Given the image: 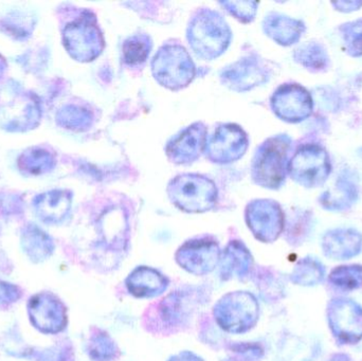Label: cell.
Returning a JSON list of instances; mask_svg holds the SVG:
<instances>
[{
	"instance_id": "cell-1",
	"label": "cell",
	"mask_w": 362,
	"mask_h": 361,
	"mask_svg": "<svg viewBox=\"0 0 362 361\" xmlns=\"http://www.w3.org/2000/svg\"><path fill=\"white\" fill-rule=\"evenodd\" d=\"M231 33L221 16L212 11L200 13L192 21L189 40L194 50L204 59L218 57L229 44Z\"/></svg>"
},
{
	"instance_id": "cell-2",
	"label": "cell",
	"mask_w": 362,
	"mask_h": 361,
	"mask_svg": "<svg viewBox=\"0 0 362 361\" xmlns=\"http://www.w3.org/2000/svg\"><path fill=\"white\" fill-rule=\"evenodd\" d=\"M172 201L187 212H204L216 201V188L208 178L198 175H181L169 186Z\"/></svg>"
},
{
	"instance_id": "cell-3",
	"label": "cell",
	"mask_w": 362,
	"mask_h": 361,
	"mask_svg": "<svg viewBox=\"0 0 362 361\" xmlns=\"http://www.w3.org/2000/svg\"><path fill=\"white\" fill-rule=\"evenodd\" d=\"M153 71L163 86L180 89L193 80L195 67L185 48L171 45L163 47L155 55Z\"/></svg>"
},
{
	"instance_id": "cell-4",
	"label": "cell",
	"mask_w": 362,
	"mask_h": 361,
	"mask_svg": "<svg viewBox=\"0 0 362 361\" xmlns=\"http://www.w3.org/2000/svg\"><path fill=\"white\" fill-rule=\"evenodd\" d=\"M64 44L72 57L91 61L103 48L101 33L90 17H81L64 30Z\"/></svg>"
},
{
	"instance_id": "cell-5",
	"label": "cell",
	"mask_w": 362,
	"mask_h": 361,
	"mask_svg": "<svg viewBox=\"0 0 362 361\" xmlns=\"http://www.w3.org/2000/svg\"><path fill=\"white\" fill-rule=\"evenodd\" d=\"M28 313L34 328L44 334H57L67 324L65 307L50 292L32 297L28 303Z\"/></svg>"
},
{
	"instance_id": "cell-6",
	"label": "cell",
	"mask_w": 362,
	"mask_h": 361,
	"mask_svg": "<svg viewBox=\"0 0 362 361\" xmlns=\"http://www.w3.org/2000/svg\"><path fill=\"white\" fill-rule=\"evenodd\" d=\"M248 140L244 131L235 125L219 127L209 143V156L216 162H230L240 158L247 148Z\"/></svg>"
},
{
	"instance_id": "cell-7",
	"label": "cell",
	"mask_w": 362,
	"mask_h": 361,
	"mask_svg": "<svg viewBox=\"0 0 362 361\" xmlns=\"http://www.w3.org/2000/svg\"><path fill=\"white\" fill-rule=\"evenodd\" d=\"M252 297L246 294L229 295L218 304L216 309L219 324L230 331L234 317L238 321V332L248 330L252 324L253 319L257 317V307Z\"/></svg>"
},
{
	"instance_id": "cell-8",
	"label": "cell",
	"mask_w": 362,
	"mask_h": 361,
	"mask_svg": "<svg viewBox=\"0 0 362 361\" xmlns=\"http://www.w3.org/2000/svg\"><path fill=\"white\" fill-rule=\"evenodd\" d=\"M218 249L214 243L192 241L178 252V261L183 268L192 273H208L216 264Z\"/></svg>"
},
{
	"instance_id": "cell-9",
	"label": "cell",
	"mask_w": 362,
	"mask_h": 361,
	"mask_svg": "<svg viewBox=\"0 0 362 361\" xmlns=\"http://www.w3.org/2000/svg\"><path fill=\"white\" fill-rule=\"evenodd\" d=\"M206 131L202 125L195 124L185 129L168 146V155L174 162L194 160L206 146Z\"/></svg>"
},
{
	"instance_id": "cell-10",
	"label": "cell",
	"mask_w": 362,
	"mask_h": 361,
	"mask_svg": "<svg viewBox=\"0 0 362 361\" xmlns=\"http://www.w3.org/2000/svg\"><path fill=\"white\" fill-rule=\"evenodd\" d=\"M71 195L67 191L53 190L36 197L34 209L38 218L47 224L61 223L69 213Z\"/></svg>"
},
{
	"instance_id": "cell-11",
	"label": "cell",
	"mask_w": 362,
	"mask_h": 361,
	"mask_svg": "<svg viewBox=\"0 0 362 361\" xmlns=\"http://www.w3.org/2000/svg\"><path fill=\"white\" fill-rule=\"evenodd\" d=\"M280 150L278 144L268 142L259 150L253 165V176L259 184L274 186L279 179Z\"/></svg>"
},
{
	"instance_id": "cell-12",
	"label": "cell",
	"mask_w": 362,
	"mask_h": 361,
	"mask_svg": "<svg viewBox=\"0 0 362 361\" xmlns=\"http://www.w3.org/2000/svg\"><path fill=\"white\" fill-rule=\"evenodd\" d=\"M21 246L23 251L35 263L48 259L54 249L51 237L35 225L25 227L21 235Z\"/></svg>"
},
{
	"instance_id": "cell-13",
	"label": "cell",
	"mask_w": 362,
	"mask_h": 361,
	"mask_svg": "<svg viewBox=\"0 0 362 361\" xmlns=\"http://www.w3.org/2000/svg\"><path fill=\"white\" fill-rule=\"evenodd\" d=\"M129 292L137 297H153L161 294L167 288L165 279L154 269H136L127 279Z\"/></svg>"
},
{
	"instance_id": "cell-14",
	"label": "cell",
	"mask_w": 362,
	"mask_h": 361,
	"mask_svg": "<svg viewBox=\"0 0 362 361\" xmlns=\"http://www.w3.org/2000/svg\"><path fill=\"white\" fill-rule=\"evenodd\" d=\"M54 165V156L45 148H29L18 159L19 170L28 175H42L50 172Z\"/></svg>"
},
{
	"instance_id": "cell-15",
	"label": "cell",
	"mask_w": 362,
	"mask_h": 361,
	"mask_svg": "<svg viewBox=\"0 0 362 361\" xmlns=\"http://www.w3.org/2000/svg\"><path fill=\"white\" fill-rule=\"evenodd\" d=\"M151 50V42L144 35H136L129 38L123 47L124 59L129 65L144 63Z\"/></svg>"
},
{
	"instance_id": "cell-16",
	"label": "cell",
	"mask_w": 362,
	"mask_h": 361,
	"mask_svg": "<svg viewBox=\"0 0 362 361\" xmlns=\"http://www.w3.org/2000/svg\"><path fill=\"white\" fill-rule=\"evenodd\" d=\"M255 76L253 71L252 61H245V63H240L238 65L234 66L231 70H228L226 72L225 76L230 84L233 88L248 89L253 86L257 81H255Z\"/></svg>"
},
{
	"instance_id": "cell-17",
	"label": "cell",
	"mask_w": 362,
	"mask_h": 361,
	"mask_svg": "<svg viewBox=\"0 0 362 361\" xmlns=\"http://www.w3.org/2000/svg\"><path fill=\"white\" fill-rule=\"evenodd\" d=\"M89 116L86 112L74 106H67L57 114V123L67 129H80L88 123Z\"/></svg>"
},
{
	"instance_id": "cell-18",
	"label": "cell",
	"mask_w": 362,
	"mask_h": 361,
	"mask_svg": "<svg viewBox=\"0 0 362 361\" xmlns=\"http://www.w3.org/2000/svg\"><path fill=\"white\" fill-rule=\"evenodd\" d=\"M2 25L11 35H14L16 38H25L31 33L33 23L29 21L28 17L16 14L4 19Z\"/></svg>"
},
{
	"instance_id": "cell-19",
	"label": "cell",
	"mask_w": 362,
	"mask_h": 361,
	"mask_svg": "<svg viewBox=\"0 0 362 361\" xmlns=\"http://www.w3.org/2000/svg\"><path fill=\"white\" fill-rule=\"evenodd\" d=\"M228 10L238 16V18L244 21H249L253 18L255 4L253 2H225Z\"/></svg>"
},
{
	"instance_id": "cell-20",
	"label": "cell",
	"mask_w": 362,
	"mask_h": 361,
	"mask_svg": "<svg viewBox=\"0 0 362 361\" xmlns=\"http://www.w3.org/2000/svg\"><path fill=\"white\" fill-rule=\"evenodd\" d=\"M21 292L13 284L0 281V304H11L21 298Z\"/></svg>"
},
{
	"instance_id": "cell-21",
	"label": "cell",
	"mask_w": 362,
	"mask_h": 361,
	"mask_svg": "<svg viewBox=\"0 0 362 361\" xmlns=\"http://www.w3.org/2000/svg\"><path fill=\"white\" fill-rule=\"evenodd\" d=\"M171 361H200L198 358L194 357L191 354H183V355L178 356Z\"/></svg>"
},
{
	"instance_id": "cell-22",
	"label": "cell",
	"mask_w": 362,
	"mask_h": 361,
	"mask_svg": "<svg viewBox=\"0 0 362 361\" xmlns=\"http://www.w3.org/2000/svg\"><path fill=\"white\" fill-rule=\"evenodd\" d=\"M6 61H4V59H2L1 57H0V76L4 74V70H6Z\"/></svg>"
}]
</instances>
